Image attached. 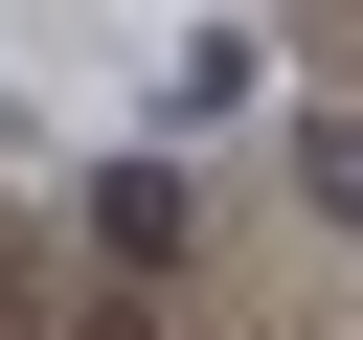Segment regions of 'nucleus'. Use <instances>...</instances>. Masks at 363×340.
I'll use <instances>...</instances> for the list:
<instances>
[{"mask_svg":"<svg viewBox=\"0 0 363 340\" xmlns=\"http://www.w3.org/2000/svg\"><path fill=\"white\" fill-rule=\"evenodd\" d=\"M91 249L159 272V249H182V159H113V181H91Z\"/></svg>","mask_w":363,"mask_h":340,"instance_id":"obj_1","label":"nucleus"},{"mask_svg":"<svg viewBox=\"0 0 363 340\" xmlns=\"http://www.w3.org/2000/svg\"><path fill=\"white\" fill-rule=\"evenodd\" d=\"M272 181H295L318 227H363V113H272Z\"/></svg>","mask_w":363,"mask_h":340,"instance_id":"obj_2","label":"nucleus"}]
</instances>
